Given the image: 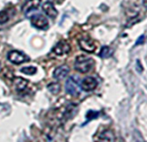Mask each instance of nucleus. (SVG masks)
Here are the masks:
<instances>
[{"mask_svg":"<svg viewBox=\"0 0 147 142\" xmlns=\"http://www.w3.org/2000/svg\"><path fill=\"white\" fill-rule=\"evenodd\" d=\"M79 44V47L82 49L83 51L87 53H93L96 49V44L95 42L92 40V39L88 38V37H84V38H81L78 42Z\"/></svg>","mask_w":147,"mask_h":142,"instance_id":"6","label":"nucleus"},{"mask_svg":"<svg viewBox=\"0 0 147 142\" xmlns=\"http://www.w3.org/2000/svg\"><path fill=\"white\" fill-rule=\"evenodd\" d=\"M0 70H1V62H0Z\"/></svg>","mask_w":147,"mask_h":142,"instance_id":"21","label":"nucleus"},{"mask_svg":"<svg viewBox=\"0 0 147 142\" xmlns=\"http://www.w3.org/2000/svg\"><path fill=\"white\" fill-rule=\"evenodd\" d=\"M97 85H98L97 80L95 79L94 77L89 76V77H85L82 80L81 84H80V87H81V89L83 90V91L90 92V91H93V90L97 87Z\"/></svg>","mask_w":147,"mask_h":142,"instance_id":"7","label":"nucleus"},{"mask_svg":"<svg viewBox=\"0 0 147 142\" xmlns=\"http://www.w3.org/2000/svg\"><path fill=\"white\" fill-rule=\"evenodd\" d=\"M144 38H145V37H144V35H142V36L140 37V38L137 40V42H136V45L140 44V43H143V42H144Z\"/></svg>","mask_w":147,"mask_h":142,"instance_id":"18","label":"nucleus"},{"mask_svg":"<svg viewBox=\"0 0 147 142\" xmlns=\"http://www.w3.org/2000/svg\"><path fill=\"white\" fill-rule=\"evenodd\" d=\"M112 54H113V50L108 46H103L100 49V52H99V56L101 58H109Z\"/></svg>","mask_w":147,"mask_h":142,"instance_id":"13","label":"nucleus"},{"mask_svg":"<svg viewBox=\"0 0 147 142\" xmlns=\"http://www.w3.org/2000/svg\"><path fill=\"white\" fill-rule=\"evenodd\" d=\"M48 89L52 94H57V93H59V91H60V85L58 83H56V82H54V83L49 84Z\"/></svg>","mask_w":147,"mask_h":142,"instance_id":"15","label":"nucleus"},{"mask_svg":"<svg viewBox=\"0 0 147 142\" xmlns=\"http://www.w3.org/2000/svg\"><path fill=\"white\" fill-rule=\"evenodd\" d=\"M8 60L13 64H21L25 61H29L27 55H25L23 52L19 50H11L7 55Z\"/></svg>","mask_w":147,"mask_h":142,"instance_id":"4","label":"nucleus"},{"mask_svg":"<svg viewBox=\"0 0 147 142\" xmlns=\"http://www.w3.org/2000/svg\"><path fill=\"white\" fill-rule=\"evenodd\" d=\"M142 3H143V5L147 7V0H142Z\"/></svg>","mask_w":147,"mask_h":142,"instance_id":"20","label":"nucleus"},{"mask_svg":"<svg viewBox=\"0 0 147 142\" xmlns=\"http://www.w3.org/2000/svg\"><path fill=\"white\" fill-rule=\"evenodd\" d=\"M70 49H71V47H70L69 43L65 40H61L53 47L52 52L57 56H63V55H66L70 52Z\"/></svg>","mask_w":147,"mask_h":142,"instance_id":"5","label":"nucleus"},{"mask_svg":"<svg viewBox=\"0 0 147 142\" xmlns=\"http://www.w3.org/2000/svg\"><path fill=\"white\" fill-rule=\"evenodd\" d=\"M13 84L14 87L17 91H23L28 85V81L24 78L21 77H16L15 79L13 80Z\"/></svg>","mask_w":147,"mask_h":142,"instance_id":"12","label":"nucleus"},{"mask_svg":"<svg viewBox=\"0 0 147 142\" xmlns=\"http://www.w3.org/2000/svg\"><path fill=\"white\" fill-rule=\"evenodd\" d=\"M95 61L92 58L85 55H79L76 57L74 68L80 73H87L94 67Z\"/></svg>","mask_w":147,"mask_h":142,"instance_id":"1","label":"nucleus"},{"mask_svg":"<svg viewBox=\"0 0 147 142\" xmlns=\"http://www.w3.org/2000/svg\"><path fill=\"white\" fill-rule=\"evenodd\" d=\"M20 71L24 74H27V75H33V74H35L37 72V68L35 66H26L21 68Z\"/></svg>","mask_w":147,"mask_h":142,"instance_id":"14","label":"nucleus"},{"mask_svg":"<svg viewBox=\"0 0 147 142\" xmlns=\"http://www.w3.org/2000/svg\"><path fill=\"white\" fill-rule=\"evenodd\" d=\"M9 20V14L6 10L0 11V24H4Z\"/></svg>","mask_w":147,"mask_h":142,"instance_id":"16","label":"nucleus"},{"mask_svg":"<svg viewBox=\"0 0 147 142\" xmlns=\"http://www.w3.org/2000/svg\"><path fill=\"white\" fill-rule=\"evenodd\" d=\"M30 21L32 26H34L37 29L41 30H46L49 27L48 20L45 16L41 15V14H36V15H32L30 18Z\"/></svg>","mask_w":147,"mask_h":142,"instance_id":"3","label":"nucleus"},{"mask_svg":"<svg viewBox=\"0 0 147 142\" xmlns=\"http://www.w3.org/2000/svg\"><path fill=\"white\" fill-rule=\"evenodd\" d=\"M69 67L67 65H61V66L57 67L53 72V78L56 80H62L69 74Z\"/></svg>","mask_w":147,"mask_h":142,"instance_id":"10","label":"nucleus"},{"mask_svg":"<svg viewBox=\"0 0 147 142\" xmlns=\"http://www.w3.org/2000/svg\"><path fill=\"white\" fill-rule=\"evenodd\" d=\"M50 1L52 2V3L54 2V3H57V4H61L62 2L64 1V0H50Z\"/></svg>","mask_w":147,"mask_h":142,"instance_id":"19","label":"nucleus"},{"mask_svg":"<svg viewBox=\"0 0 147 142\" xmlns=\"http://www.w3.org/2000/svg\"><path fill=\"white\" fill-rule=\"evenodd\" d=\"M42 10L48 17L52 18V19H55V18L57 17V15H58V11L56 10L54 4L51 1L44 2L42 5Z\"/></svg>","mask_w":147,"mask_h":142,"instance_id":"8","label":"nucleus"},{"mask_svg":"<svg viewBox=\"0 0 147 142\" xmlns=\"http://www.w3.org/2000/svg\"><path fill=\"white\" fill-rule=\"evenodd\" d=\"M40 4H41V0H27L24 3L23 7H22V11H23L24 14L28 15L30 12L37 10V8L40 6Z\"/></svg>","mask_w":147,"mask_h":142,"instance_id":"9","label":"nucleus"},{"mask_svg":"<svg viewBox=\"0 0 147 142\" xmlns=\"http://www.w3.org/2000/svg\"><path fill=\"white\" fill-rule=\"evenodd\" d=\"M114 134L111 130H104L98 135L97 142H114Z\"/></svg>","mask_w":147,"mask_h":142,"instance_id":"11","label":"nucleus"},{"mask_svg":"<svg viewBox=\"0 0 147 142\" xmlns=\"http://www.w3.org/2000/svg\"><path fill=\"white\" fill-rule=\"evenodd\" d=\"M80 89H81V87H80V84L78 82V78L74 77V76L68 78L65 83V90L68 94L72 96H77L80 93Z\"/></svg>","mask_w":147,"mask_h":142,"instance_id":"2","label":"nucleus"},{"mask_svg":"<svg viewBox=\"0 0 147 142\" xmlns=\"http://www.w3.org/2000/svg\"><path fill=\"white\" fill-rule=\"evenodd\" d=\"M99 115L98 111H88L87 114H86V119H87V122L94 118H97Z\"/></svg>","mask_w":147,"mask_h":142,"instance_id":"17","label":"nucleus"}]
</instances>
